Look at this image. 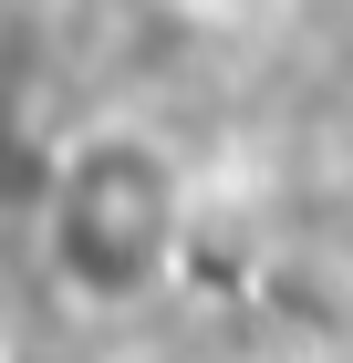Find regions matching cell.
<instances>
[{
    "label": "cell",
    "instance_id": "cell-1",
    "mask_svg": "<svg viewBox=\"0 0 353 363\" xmlns=\"http://www.w3.org/2000/svg\"><path fill=\"white\" fill-rule=\"evenodd\" d=\"M156 228H166V197H156V167H146V156H94V167L73 177V259L94 280L146 270Z\"/></svg>",
    "mask_w": 353,
    "mask_h": 363
}]
</instances>
